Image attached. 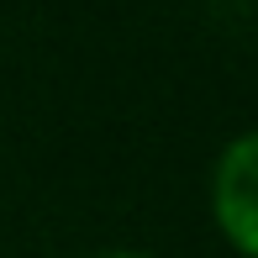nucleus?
Wrapping results in <instances>:
<instances>
[{"instance_id":"nucleus-1","label":"nucleus","mask_w":258,"mask_h":258,"mask_svg":"<svg viewBox=\"0 0 258 258\" xmlns=\"http://www.w3.org/2000/svg\"><path fill=\"white\" fill-rule=\"evenodd\" d=\"M211 221L227 248L258 258V126L221 143L211 163Z\"/></svg>"},{"instance_id":"nucleus-2","label":"nucleus","mask_w":258,"mask_h":258,"mask_svg":"<svg viewBox=\"0 0 258 258\" xmlns=\"http://www.w3.org/2000/svg\"><path fill=\"white\" fill-rule=\"evenodd\" d=\"M90 258H158L148 248H105V253H90Z\"/></svg>"}]
</instances>
